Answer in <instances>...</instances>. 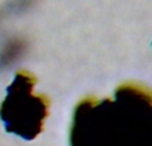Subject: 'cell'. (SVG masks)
I'll return each mask as SVG.
<instances>
[{"label": "cell", "mask_w": 152, "mask_h": 146, "mask_svg": "<svg viewBox=\"0 0 152 146\" xmlns=\"http://www.w3.org/2000/svg\"><path fill=\"white\" fill-rule=\"evenodd\" d=\"M71 146H152V97L136 83L118 87L113 98H87L76 106Z\"/></svg>", "instance_id": "6da1fadb"}, {"label": "cell", "mask_w": 152, "mask_h": 146, "mask_svg": "<svg viewBox=\"0 0 152 146\" xmlns=\"http://www.w3.org/2000/svg\"><path fill=\"white\" fill-rule=\"evenodd\" d=\"M35 85L36 78L32 74L18 71L0 105V119L5 130L26 141H32L42 133L50 109L48 99L34 93Z\"/></svg>", "instance_id": "7a4b0ae2"}]
</instances>
